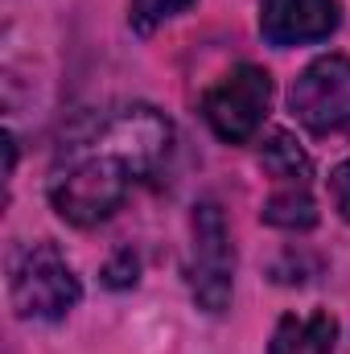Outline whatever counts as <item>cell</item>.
<instances>
[{
  "instance_id": "obj_1",
  "label": "cell",
  "mask_w": 350,
  "mask_h": 354,
  "mask_svg": "<svg viewBox=\"0 0 350 354\" xmlns=\"http://www.w3.org/2000/svg\"><path fill=\"white\" fill-rule=\"evenodd\" d=\"M169 140L174 128L153 107L136 103L116 111L111 120H103L95 140H87V153H79L66 169L54 174L50 181L54 210L75 227L103 223L128 198V185L136 177L153 174L169 157Z\"/></svg>"
},
{
  "instance_id": "obj_2",
  "label": "cell",
  "mask_w": 350,
  "mask_h": 354,
  "mask_svg": "<svg viewBox=\"0 0 350 354\" xmlns=\"http://www.w3.org/2000/svg\"><path fill=\"white\" fill-rule=\"evenodd\" d=\"M8 297L21 317L54 322L79 305L83 288L54 243H25L8 264Z\"/></svg>"
},
{
  "instance_id": "obj_3",
  "label": "cell",
  "mask_w": 350,
  "mask_h": 354,
  "mask_svg": "<svg viewBox=\"0 0 350 354\" xmlns=\"http://www.w3.org/2000/svg\"><path fill=\"white\" fill-rule=\"evenodd\" d=\"M268 103H272V75L256 62H239L235 71H227L202 95V115H206V124L214 128L219 140L243 145L264 124Z\"/></svg>"
},
{
  "instance_id": "obj_4",
  "label": "cell",
  "mask_w": 350,
  "mask_h": 354,
  "mask_svg": "<svg viewBox=\"0 0 350 354\" xmlns=\"http://www.w3.org/2000/svg\"><path fill=\"white\" fill-rule=\"evenodd\" d=\"M194 248H190V288L194 301L206 313H223L231 305V280H235V248L223 223V210L214 202H198L194 218Z\"/></svg>"
},
{
  "instance_id": "obj_5",
  "label": "cell",
  "mask_w": 350,
  "mask_h": 354,
  "mask_svg": "<svg viewBox=\"0 0 350 354\" xmlns=\"http://www.w3.org/2000/svg\"><path fill=\"white\" fill-rule=\"evenodd\" d=\"M293 115L309 132H334L350 124V58L326 54L301 71V79L288 91Z\"/></svg>"
},
{
  "instance_id": "obj_6",
  "label": "cell",
  "mask_w": 350,
  "mask_h": 354,
  "mask_svg": "<svg viewBox=\"0 0 350 354\" xmlns=\"http://www.w3.org/2000/svg\"><path fill=\"white\" fill-rule=\"evenodd\" d=\"M260 29L272 46L322 41L338 29V0H260Z\"/></svg>"
},
{
  "instance_id": "obj_7",
  "label": "cell",
  "mask_w": 350,
  "mask_h": 354,
  "mask_svg": "<svg viewBox=\"0 0 350 354\" xmlns=\"http://www.w3.org/2000/svg\"><path fill=\"white\" fill-rule=\"evenodd\" d=\"M334 334L338 322L330 313H309V317H280L268 354H334Z\"/></svg>"
},
{
  "instance_id": "obj_8",
  "label": "cell",
  "mask_w": 350,
  "mask_h": 354,
  "mask_svg": "<svg viewBox=\"0 0 350 354\" xmlns=\"http://www.w3.org/2000/svg\"><path fill=\"white\" fill-rule=\"evenodd\" d=\"M260 165L276 177L280 185H309V157L288 132H272L260 149Z\"/></svg>"
},
{
  "instance_id": "obj_9",
  "label": "cell",
  "mask_w": 350,
  "mask_h": 354,
  "mask_svg": "<svg viewBox=\"0 0 350 354\" xmlns=\"http://www.w3.org/2000/svg\"><path fill=\"white\" fill-rule=\"evenodd\" d=\"M264 223L284 227V231H309L317 223V206L309 198V185H280L264 202Z\"/></svg>"
},
{
  "instance_id": "obj_10",
  "label": "cell",
  "mask_w": 350,
  "mask_h": 354,
  "mask_svg": "<svg viewBox=\"0 0 350 354\" xmlns=\"http://www.w3.org/2000/svg\"><path fill=\"white\" fill-rule=\"evenodd\" d=\"M194 0H132V25L140 29V33H153L157 25H165L169 17H177V12H185Z\"/></svg>"
},
{
  "instance_id": "obj_11",
  "label": "cell",
  "mask_w": 350,
  "mask_h": 354,
  "mask_svg": "<svg viewBox=\"0 0 350 354\" xmlns=\"http://www.w3.org/2000/svg\"><path fill=\"white\" fill-rule=\"evenodd\" d=\"M330 198H334V210L350 223V161H342V165L330 174Z\"/></svg>"
},
{
  "instance_id": "obj_12",
  "label": "cell",
  "mask_w": 350,
  "mask_h": 354,
  "mask_svg": "<svg viewBox=\"0 0 350 354\" xmlns=\"http://www.w3.org/2000/svg\"><path fill=\"white\" fill-rule=\"evenodd\" d=\"M107 284L111 288H128V284H136V260H132V252H120L111 264H107Z\"/></svg>"
}]
</instances>
